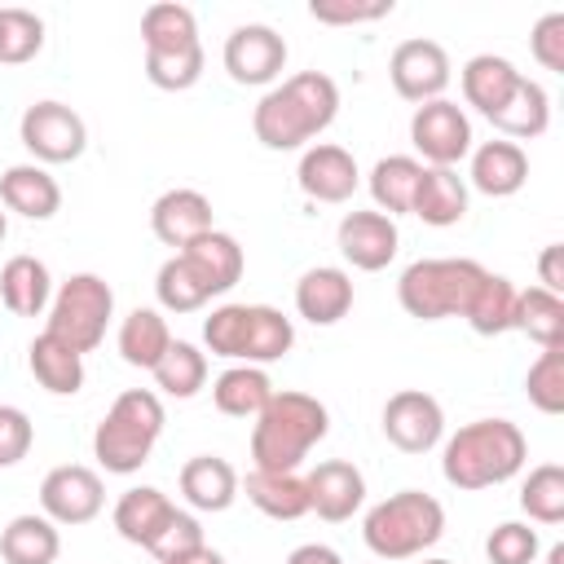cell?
Here are the masks:
<instances>
[{
    "instance_id": "28",
    "label": "cell",
    "mask_w": 564,
    "mask_h": 564,
    "mask_svg": "<svg viewBox=\"0 0 564 564\" xmlns=\"http://www.w3.org/2000/svg\"><path fill=\"white\" fill-rule=\"evenodd\" d=\"M154 295H159V304H163L167 313H198V308H203L212 295H220V291H216V282H212L185 251H176V256H167V260L159 264Z\"/></svg>"
},
{
    "instance_id": "13",
    "label": "cell",
    "mask_w": 564,
    "mask_h": 564,
    "mask_svg": "<svg viewBox=\"0 0 564 564\" xmlns=\"http://www.w3.org/2000/svg\"><path fill=\"white\" fill-rule=\"evenodd\" d=\"M449 53L436 44V40H401L388 57V79L397 88V97L423 106V101H436L445 88H449Z\"/></svg>"
},
{
    "instance_id": "29",
    "label": "cell",
    "mask_w": 564,
    "mask_h": 564,
    "mask_svg": "<svg viewBox=\"0 0 564 564\" xmlns=\"http://www.w3.org/2000/svg\"><path fill=\"white\" fill-rule=\"evenodd\" d=\"M0 300L9 313L18 317H40L53 300V278H48V264L35 260V256H13L4 260L0 269Z\"/></svg>"
},
{
    "instance_id": "38",
    "label": "cell",
    "mask_w": 564,
    "mask_h": 564,
    "mask_svg": "<svg viewBox=\"0 0 564 564\" xmlns=\"http://www.w3.org/2000/svg\"><path fill=\"white\" fill-rule=\"evenodd\" d=\"M150 375H154V383H159L167 397L189 401V397H198L203 383H207V352H198V348L185 344V339H172L167 352L159 357V366H154Z\"/></svg>"
},
{
    "instance_id": "43",
    "label": "cell",
    "mask_w": 564,
    "mask_h": 564,
    "mask_svg": "<svg viewBox=\"0 0 564 564\" xmlns=\"http://www.w3.org/2000/svg\"><path fill=\"white\" fill-rule=\"evenodd\" d=\"M524 392L542 414H560L564 410V344L538 352V361L524 375Z\"/></svg>"
},
{
    "instance_id": "2",
    "label": "cell",
    "mask_w": 564,
    "mask_h": 564,
    "mask_svg": "<svg viewBox=\"0 0 564 564\" xmlns=\"http://www.w3.org/2000/svg\"><path fill=\"white\" fill-rule=\"evenodd\" d=\"M529 458V441L511 419H476L467 427H458L445 441L441 454V476L454 489H494L507 485Z\"/></svg>"
},
{
    "instance_id": "24",
    "label": "cell",
    "mask_w": 564,
    "mask_h": 564,
    "mask_svg": "<svg viewBox=\"0 0 564 564\" xmlns=\"http://www.w3.org/2000/svg\"><path fill=\"white\" fill-rule=\"evenodd\" d=\"M410 216H419L432 229L458 225L467 216V185H463V176L454 167H423Z\"/></svg>"
},
{
    "instance_id": "53",
    "label": "cell",
    "mask_w": 564,
    "mask_h": 564,
    "mask_svg": "<svg viewBox=\"0 0 564 564\" xmlns=\"http://www.w3.org/2000/svg\"><path fill=\"white\" fill-rule=\"evenodd\" d=\"M4 234H9V216L0 212V242H4Z\"/></svg>"
},
{
    "instance_id": "42",
    "label": "cell",
    "mask_w": 564,
    "mask_h": 564,
    "mask_svg": "<svg viewBox=\"0 0 564 564\" xmlns=\"http://www.w3.org/2000/svg\"><path fill=\"white\" fill-rule=\"evenodd\" d=\"M145 79L163 93H185L203 79V44L198 48H172V53H145Z\"/></svg>"
},
{
    "instance_id": "48",
    "label": "cell",
    "mask_w": 564,
    "mask_h": 564,
    "mask_svg": "<svg viewBox=\"0 0 564 564\" xmlns=\"http://www.w3.org/2000/svg\"><path fill=\"white\" fill-rule=\"evenodd\" d=\"M194 546H203V524L189 516V511H176L172 516V524L159 533V542L150 546V555L154 560H167V555H181V551H194Z\"/></svg>"
},
{
    "instance_id": "51",
    "label": "cell",
    "mask_w": 564,
    "mask_h": 564,
    "mask_svg": "<svg viewBox=\"0 0 564 564\" xmlns=\"http://www.w3.org/2000/svg\"><path fill=\"white\" fill-rule=\"evenodd\" d=\"M159 564H225V555H220V551H212V546L203 542V546L181 551V555H167V560H159Z\"/></svg>"
},
{
    "instance_id": "40",
    "label": "cell",
    "mask_w": 564,
    "mask_h": 564,
    "mask_svg": "<svg viewBox=\"0 0 564 564\" xmlns=\"http://www.w3.org/2000/svg\"><path fill=\"white\" fill-rule=\"evenodd\" d=\"M520 511L538 524H560L564 520V467L542 463L524 476L520 485Z\"/></svg>"
},
{
    "instance_id": "22",
    "label": "cell",
    "mask_w": 564,
    "mask_h": 564,
    "mask_svg": "<svg viewBox=\"0 0 564 564\" xmlns=\"http://www.w3.org/2000/svg\"><path fill=\"white\" fill-rule=\"evenodd\" d=\"M529 181V154L516 141H485L471 150V185L489 198H511Z\"/></svg>"
},
{
    "instance_id": "36",
    "label": "cell",
    "mask_w": 564,
    "mask_h": 564,
    "mask_svg": "<svg viewBox=\"0 0 564 564\" xmlns=\"http://www.w3.org/2000/svg\"><path fill=\"white\" fill-rule=\"evenodd\" d=\"M511 330L529 335L538 348H560V344H564V300L551 295V291H542V286L516 291Z\"/></svg>"
},
{
    "instance_id": "8",
    "label": "cell",
    "mask_w": 564,
    "mask_h": 564,
    "mask_svg": "<svg viewBox=\"0 0 564 564\" xmlns=\"http://www.w3.org/2000/svg\"><path fill=\"white\" fill-rule=\"evenodd\" d=\"M110 317H115L110 282L97 273H70L48 300V326L44 330L84 357L106 339Z\"/></svg>"
},
{
    "instance_id": "35",
    "label": "cell",
    "mask_w": 564,
    "mask_h": 564,
    "mask_svg": "<svg viewBox=\"0 0 564 564\" xmlns=\"http://www.w3.org/2000/svg\"><path fill=\"white\" fill-rule=\"evenodd\" d=\"M141 44L145 53H172V48H198V18L194 9L176 0H159L141 13Z\"/></svg>"
},
{
    "instance_id": "16",
    "label": "cell",
    "mask_w": 564,
    "mask_h": 564,
    "mask_svg": "<svg viewBox=\"0 0 564 564\" xmlns=\"http://www.w3.org/2000/svg\"><path fill=\"white\" fill-rule=\"evenodd\" d=\"M295 181H300L304 198H313V203H348L361 185V172H357V159L344 145L317 141L300 154Z\"/></svg>"
},
{
    "instance_id": "23",
    "label": "cell",
    "mask_w": 564,
    "mask_h": 564,
    "mask_svg": "<svg viewBox=\"0 0 564 564\" xmlns=\"http://www.w3.org/2000/svg\"><path fill=\"white\" fill-rule=\"evenodd\" d=\"M238 489L269 520H300V516H308V485H304L300 471H260V467H251Z\"/></svg>"
},
{
    "instance_id": "7",
    "label": "cell",
    "mask_w": 564,
    "mask_h": 564,
    "mask_svg": "<svg viewBox=\"0 0 564 564\" xmlns=\"http://www.w3.org/2000/svg\"><path fill=\"white\" fill-rule=\"evenodd\" d=\"M489 269L467 260V256H436V260H414L405 264L397 282V300L410 317L419 322H441V317H463L480 278Z\"/></svg>"
},
{
    "instance_id": "9",
    "label": "cell",
    "mask_w": 564,
    "mask_h": 564,
    "mask_svg": "<svg viewBox=\"0 0 564 564\" xmlns=\"http://www.w3.org/2000/svg\"><path fill=\"white\" fill-rule=\"evenodd\" d=\"M18 137L40 167L44 163H75L88 145V123L79 119V110L62 106V101H31L18 119Z\"/></svg>"
},
{
    "instance_id": "34",
    "label": "cell",
    "mask_w": 564,
    "mask_h": 564,
    "mask_svg": "<svg viewBox=\"0 0 564 564\" xmlns=\"http://www.w3.org/2000/svg\"><path fill=\"white\" fill-rule=\"evenodd\" d=\"M167 344H172V330L159 308H132L119 322V357L137 370H154L159 357L167 352Z\"/></svg>"
},
{
    "instance_id": "21",
    "label": "cell",
    "mask_w": 564,
    "mask_h": 564,
    "mask_svg": "<svg viewBox=\"0 0 564 564\" xmlns=\"http://www.w3.org/2000/svg\"><path fill=\"white\" fill-rule=\"evenodd\" d=\"M0 203L26 220H48L62 207V185L40 163H13L0 172Z\"/></svg>"
},
{
    "instance_id": "5",
    "label": "cell",
    "mask_w": 564,
    "mask_h": 564,
    "mask_svg": "<svg viewBox=\"0 0 564 564\" xmlns=\"http://www.w3.org/2000/svg\"><path fill=\"white\" fill-rule=\"evenodd\" d=\"M163 436V401L150 388H128L110 401L106 419L93 432V454L110 476H132L150 463Z\"/></svg>"
},
{
    "instance_id": "6",
    "label": "cell",
    "mask_w": 564,
    "mask_h": 564,
    "mask_svg": "<svg viewBox=\"0 0 564 564\" xmlns=\"http://www.w3.org/2000/svg\"><path fill=\"white\" fill-rule=\"evenodd\" d=\"M445 533V507L423 489H401L375 502L361 520V542L379 560H414Z\"/></svg>"
},
{
    "instance_id": "39",
    "label": "cell",
    "mask_w": 564,
    "mask_h": 564,
    "mask_svg": "<svg viewBox=\"0 0 564 564\" xmlns=\"http://www.w3.org/2000/svg\"><path fill=\"white\" fill-rule=\"evenodd\" d=\"M212 282H216V291L225 295L238 278H242V247H238V238L234 234H225V229H212V234H203V238H194L189 247H181Z\"/></svg>"
},
{
    "instance_id": "3",
    "label": "cell",
    "mask_w": 564,
    "mask_h": 564,
    "mask_svg": "<svg viewBox=\"0 0 564 564\" xmlns=\"http://www.w3.org/2000/svg\"><path fill=\"white\" fill-rule=\"evenodd\" d=\"M330 414L308 392H273L251 423V463L260 471H295L317 441H326Z\"/></svg>"
},
{
    "instance_id": "46",
    "label": "cell",
    "mask_w": 564,
    "mask_h": 564,
    "mask_svg": "<svg viewBox=\"0 0 564 564\" xmlns=\"http://www.w3.org/2000/svg\"><path fill=\"white\" fill-rule=\"evenodd\" d=\"M35 427L26 419V410L18 405H0V467H18L31 454Z\"/></svg>"
},
{
    "instance_id": "18",
    "label": "cell",
    "mask_w": 564,
    "mask_h": 564,
    "mask_svg": "<svg viewBox=\"0 0 564 564\" xmlns=\"http://www.w3.org/2000/svg\"><path fill=\"white\" fill-rule=\"evenodd\" d=\"M150 229H154V238L163 242V247H189L194 238H203V234H212L216 225H212V198L207 194H198V189H167V194H159L154 198V207H150Z\"/></svg>"
},
{
    "instance_id": "44",
    "label": "cell",
    "mask_w": 564,
    "mask_h": 564,
    "mask_svg": "<svg viewBox=\"0 0 564 564\" xmlns=\"http://www.w3.org/2000/svg\"><path fill=\"white\" fill-rule=\"evenodd\" d=\"M485 555H489V564H533L538 560V529L507 520V524L489 529Z\"/></svg>"
},
{
    "instance_id": "15",
    "label": "cell",
    "mask_w": 564,
    "mask_h": 564,
    "mask_svg": "<svg viewBox=\"0 0 564 564\" xmlns=\"http://www.w3.org/2000/svg\"><path fill=\"white\" fill-rule=\"evenodd\" d=\"M335 242H339V256L361 269V273H379L397 260V247H401V234H397V220L383 216V212H348L335 229Z\"/></svg>"
},
{
    "instance_id": "49",
    "label": "cell",
    "mask_w": 564,
    "mask_h": 564,
    "mask_svg": "<svg viewBox=\"0 0 564 564\" xmlns=\"http://www.w3.org/2000/svg\"><path fill=\"white\" fill-rule=\"evenodd\" d=\"M560 256H564V247H560V242H551V247H542V256H538V273H542V291H551V295H560V291H564V264H560Z\"/></svg>"
},
{
    "instance_id": "19",
    "label": "cell",
    "mask_w": 564,
    "mask_h": 564,
    "mask_svg": "<svg viewBox=\"0 0 564 564\" xmlns=\"http://www.w3.org/2000/svg\"><path fill=\"white\" fill-rule=\"evenodd\" d=\"M176 511H181V507H176L163 489H154V485H132V489H123L119 502H115V529H119L123 542L150 551V546L159 542V533L172 524Z\"/></svg>"
},
{
    "instance_id": "30",
    "label": "cell",
    "mask_w": 564,
    "mask_h": 564,
    "mask_svg": "<svg viewBox=\"0 0 564 564\" xmlns=\"http://www.w3.org/2000/svg\"><path fill=\"white\" fill-rule=\"evenodd\" d=\"M26 366L35 375V383L53 397H75L84 388V357L75 348H66L62 339H53L48 330H40L26 348Z\"/></svg>"
},
{
    "instance_id": "4",
    "label": "cell",
    "mask_w": 564,
    "mask_h": 564,
    "mask_svg": "<svg viewBox=\"0 0 564 564\" xmlns=\"http://www.w3.org/2000/svg\"><path fill=\"white\" fill-rule=\"evenodd\" d=\"M203 344L212 357L238 366H269L291 352L295 326L273 304H220L203 317Z\"/></svg>"
},
{
    "instance_id": "11",
    "label": "cell",
    "mask_w": 564,
    "mask_h": 564,
    "mask_svg": "<svg viewBox=\"0 0 564 564\" xmlns=\"http://www.w3.org/2000/svg\"><path fill=\"white\" fill-rule=\"evenodd\" d=\"M106 507V485L93 467L84 463H62L40 480V511L53 524H88Z\"/></svg>"
},
{
    "instance_id": "26",
    "label": "cell",
    "mask_w": 564,
    "mask_h": 564,
    "mask_svg": "<svg viewBox=\"0 0 564 564\" xmlns=\"http://www.w3.org/2000/svg\"><path fill=\"white\" fill-rule=\"evenodd\" d=\"M458 79H463L467 106H476V110L489 119V115L511 97V88L520 84V70H516V62H507V57H498V53H476V57L463 62Z\"/></svg>"
},
{
    "instance_id": "32",
    "label": "cell",
    "mask_w": 564,
    "mask_h": 564,
    "mask_svg": "<svg viewBox=\"0 0 564 564\" xmlns=\"http://www.w3.org/2000/svg\"><path fill=\"white\" fill-rule=\"evenodd\" d=\"M273 392H278V388L269 383L264 366H229V370H220L216 383H212V401H216V410L229 414V419H256V414L269 405Z\"/></svg>"
},
{
    "instance_id": "50",
    "label": "cell",
    "mask_w": 564,
    "mask_h": 564,
    "mask_svg": "<svg viewBox=\"0 0 564 564\" xmlns=\"http://www.w3.org/2000/svg\"><path fill=\"white\" fill-rule=\"evenodd\" d=\"M286 564H344V560H339V551L326 546V542H304V546H295V551L286 555Z\"/></svg>"
},
{
    "instance_id": "52",
    "label": "cell",
    "mask_w": 564,
    "mask_h": 564,
    "mask_svg": "<svg viewBox=\"0 0 564 564\" xmlns=\"http://www.w3.org/2000/svg\"><path fill=\"white\" fill-rule=\"evenodd\" d=\"M546 564H564V546H560V542L546 551Z\"/></svg>"
},
{
    "instance_id": "14",
    "label": "cell",
    "mask_w": 564,
    "mask_h": 564,
    "mask_svg": "<svg viewBox=\"0 0 564 564\" xmlns=\"http://www.w3.org/2000/svg\"><path fill=\"white\" fill-rule=\"evenodd\" d=\"M383 436L401 454H427L445 436V410L423 388H401L383 401Z\"/></svg>"
},
{
    "instance_id": "10",
    "label": "cell",
    "mask_w": 564,
    "mask_h": 564,
    "mask_svg": "<svg viewBox=\"0 0 564 564\" xmlns=\"http://www.w3.org/2000/svg\"><path fill=\"white\" fill-rule=\"evenodd\" d=\"M410 141L423 154V167H454L471 154V119L449 97L423 101L410 115Z\"/></svg>"
},
{
    "instance_id": "27",
    "label": "cell",
    "mask_w": 564,
    "mask_h": 564,
    "mask_svg": "<svg viewBox=\"0 0 564 564\" xmlns=\"http://www.w3.org/2000/svg\"><path fill=\"white\" fill-rule=\"evenodd\" d=\"M489 123L502 132V141H507V137H516V141L542 137L546 123H551V97H546V88H542L538 79L520 75V84H516L511 97L489 115Z\"/></svg>"
},
{
    "instance_id": "37",
    "label": "cell",
    "mask_w": 564,
    "mask_h": 564,
    "mask_svg": "<svg viewBox=\"0 0 564 564\" xmlns=\"http://www.w3.org/2000/svg\"><path fill=\"white\" fill-rule=\"evenodd\" d=\"M511 317H516V286H511V278L485 273L480 286H476V295H471V304H467V313H463V322L476 335L494 339V335H507L511 330Z\"/></svg>"
},
{
    "instance_id": "54",
    "label": "cell",
    "mask_w": 564,
    "mask_h": 564,
    "mask_svg": "<svg viewBox=\"0 0 564 564\" xmlns=\"http://www.w3.org/2000/svg\"><path fill=\"white\" fill-rule=\"evenodd\" d=\"M419 564H449V560H419Z\"/></svg>"
},
{
    "instance_id": "12",
    "label": "cell",
    "mask_w": 564,
    "mask_h": 564,
    "mask_svg": "<svg viewBox=\"0 0 564 564\" xmlns=\"http://www.w3.org/2000/svg\"><path fill=\"white\" fill-rule=\"evenodd\" d=\"M225 70L234 84L264 88L286 70V40L264 22H242L225 40Z\"/></svg>"
},
{
    "instance_id": "1",
    "label": "cell",
    "mask_w": 564,
    "mask_h": 564,
    "mask_svg": "<svg viewBox=\"0 0 564 564\" xmlns=\"http://www.w3.org/2000/svg\"><path fill=\"white\" fill-rule=\"evenodd\" d=\"M339 115V84L326 70H300L282 84H273L256 110L251 132L264 150H300L313 137H322Z\"/></svg>"
},
{
    "instance_id": "20",
    "label": "cell",
    "mask_w": 564,
    "mask_h": 564,
    "mask_svg": "<svg viewBox=\"0 0 564 564\" xmlns=\"http://www.w3.org/2000/svg\"><path fill=\"white\" fill-rule=\"evenodd\" d=\"M352 308V278L335 264H317L295 282V313L313 326H335Z\"/></svg>"
},
{
    "instance_id": "31",
    "label": "cell",
    "mask_w": 564,
    "mask_h": 564,
    "mask_svg": "<svg viewBox=\"0 0 564 564\" xmlns=\"http://www.w3.org/2000/svg\"><path fill=\"white\" fill-rule=\"evenodd\" d=\"M62 551V538H57V524L40 511H26V516H13L0 533V560L4 564H53Z\"/></svg>"
},
{
    "instance_id": "25",
    "label": "cell",
    "mask_w": 564,
    "mask_h": 564,
    "mask_svg": "<svg viewBox=\"0 0 564 564\" xmlns=\"http://www.w3.org/2000/svg\"><path fill=\"white\" fill-rule=\"evenodd\" d=\"M176 480L194 511H229L238 498V471L216 454H194Z\"/></svg>"
},
{
    "instance_id": "47",
    "label": "cell",
    "mask_w": 564,
    "mask_h": 564,
    "mask_svg": "<svg viewBox=\"0 0 564 564\" xmlns=\"http://www.w3.org/2000/svg\"><path fill=\"white\" fill-rule=\"evenodd\" d=\"M529 48L538 57L542 70H564V13H546L538 18V26L529 31Z\"/></svg>"
},
{
    "instance_id": "45",
    "label": "cell",
    "mask_w": 564,
    "mask_h": 564,
    "mask_svg": "<svg viewBox=\"0 0 564 564\" xmlns=\"http://www.w3.org/2000/svg\"><path fill=\"white\" fill-rule=\"evenodd\" d=\"M308 13L326 26H357V22H379L392 13V0H313Z\"/></svg>"
},
{
    "instance_id": "41",
    "label": "cell",
    "mask_w": 564,
    "mask_h": 564,
    "mask_svg": "<svg viewBox=\"0 0 564 564\" xmlns=\"http://www.w3.org/2000/svg\"><path fill=\"white\" fill-rule=\"evenodd\" d=\"M44 48V22L31 9H0V62L22 66Z\"/></svg>"
},
{
    "instance_id": "33",
    "label": "cell",
    "mask_w": 564,
    "mask_h": 564,
    "mask_svg": "<svg viewBox=\"0 0 564 564\" xmlns=\"http://www.w3.org/2000/svg\"><path fill=\"white\" fill-rule=\"evenodd\" d=\"M423 163L410 154H388L370 167V198L383 216H405L414 207V189H419Z\"/></svg>"
},
{
    "instance_id": "17",
    "label": "cell",
    "mask_w": 564,
    "mask_h": 564,
    "mask_svg": "<svg viewBox=\"0 0 564 564\" xmlns=\"http://www.w3.org/2000/svg\"><path fill=\"white\" fill-rule=\"evenodd\" d=\"M304 485H308V511H317L326 524L352 520L361 511V502H366V476L344 458L317 463L304 476Z\"/></svg>"
}]
</instances>
